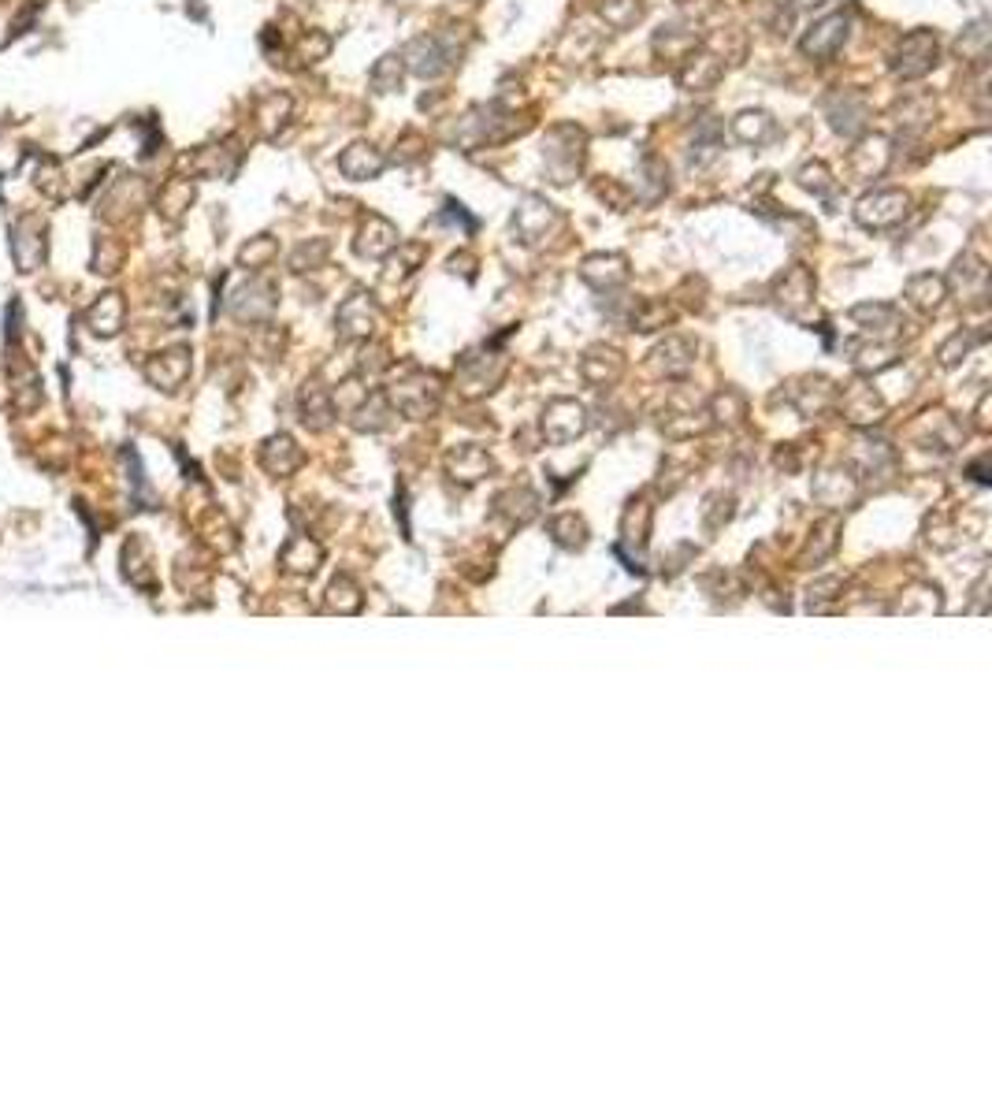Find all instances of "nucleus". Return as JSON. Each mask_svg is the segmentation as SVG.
<instances>
[{
  "mask_svg": "<svg viewBox=\"0 0 992 1115\" xmlns=\"http://www.w3.org/2000/svg\"><path fill=\"white\" fill-rule=\"evenodd\" d=\"M391 409H398L402 417L409 420H428L435 409H439V380L431 372H420V368H409L402 380L391 383Z\"/></svg>",
  "mask_w": 992,
  "mask_h": 1115,
  "instance_id": "obj_1",
  "label": "nucleus"
},
{
  "mask_svg": "<svg viewBox=\"0 0 992 1115\" xmlns=\"http://www.w3.org/2000/svg\"><path fill=\"white\" fill-rule=\"evenodd\" d=\"M539 432L543 439L554 446H565L580 439L588 432V409L573 402V398H554L547 409H543V420H539Z\"/></svg>",
  "mask_w": 992,
  "mask_h": 1115,
  "instance_id": "obj_2",
  "label": "nucleus"
},
{
  "mask_svg": "<svg viewBox=\"0 0 992 1115\" xmlns=\"http://www.w3.org/2000/svg\"><path fill=\"white\" fill-rule=\"evenodd\" d=\"M937 56H940L937 34L933 30H914L896 49V75L900 79H922V75H929L937 67Z\"/></svg>",
  "mask_w": 992,
  "mask_h": 1115,
  "instance_id": "obj_3",
  "label": "nucleus"
},
{
  "mask_svg": "<svg viewBox=\"0 0 992 1115\" xmlns=\"http://www.w3.org/2000/svg\"><path fill=\"white\" fill-rule=\"evenodd\" d=\"M907 205H911V197L903 194V190H874V194H866L859 201L855 220L862 227H870V231H888V227L903 223Z\"/></svg>",
  "mask_w": 992,
  "mask_h": 1115,
  "instance_id": "obj_4",
  "label": "nucleus"
},
{
  "mask_svg": "<svg viewBox=\"0 0 992 1115\" xmlns=\"http://www.w3.org/2000/svg\"><path fill=\"white\" fill-rule=\"evenodd\" d=\"M558 223H562L558 209L550 201H543V197H524L517 212H513V227H517L524 246H539L543 238L558 231Z\"/></svg>",
  "mask_w": 992,
  "mask_h": 1115,
  "instance_id": "obj_5",
  "label": "nucleus"
},
{
  "mask_svg": "<svg viewBox=\"0 0 992 1115\" xmlns=\"http://www.w3.org/2000/svg\"><path fill=\"white\" fill-rule=\"evenodd\" d=\"M376 320H379V309H376V302H372V294L357 290V294H350V298L339 305L335 328H339L342 339H368L372 328H376Z\"/></svg>",
  "mask_w": 992,
  "mask_h": 1115,
  "instance_id": "obj_6",
  "label": "nucleus"
},
{
  "mask_svg": "<svg viewBox=\"0 0 992 1115\" xmlns=\"http://www.w3.org/2000/svg\"><path fill=\"white\" fill-rule=\"evenodd\" d=\"M848 30H851V19L844 12L825 15V19H818V23L810 27L807 38H803V53L814 56V60H829V56H836L844 49Z\"/></svg>",
  "mask_w": 992,
  "mask_h": 1115,
  "instance_id": "obj_7",
  "label": "nucleus"
},
{
  "mask_svg": "<svg viewBox=\"0 0 992 1115\" xmlns=\"http://www.w3.org/2000/svg\"><path fill=\"white\" fill-rule=\"evenodd\" d=\"M495 469V461H491V454L483 450V446L476 443H465V446H454L450 454H446V473H450V480H457V484H480L483 476Z\"/></svg>",
  "mask_w": 992,
  "mask_h": 1115,
  "instance_id": "obj_8",
  "label": "nucleus"
},
{
  "mask_svg": "<svg viewBox=\"0 0 992 1115\" xmlns=\"http://www.w3.org/2000/svg\"><path fill=\"white\" fill-rule=\"evenodd\" d=\"M773 298H777V305H781L788 316H799V309H803V305L814 302V276H810L803 264H792V268H788V272L777 279V287H773Z\"/></svg>",
  "mask_w": 992,
  "mask_h": 1115,
  "instance_id": "obj_9",
  "label": "nucleus"
},
{
  "mask_svg": "<svg viewBox=\"0 0 992 1115\" xmlns=\"http://www.w3.org/2000/svg\"><path fill=\"white\" fill-rule=\"evenodd\" d=\"M840 413H844L851 424H877L881 413H885V402H881V394H877L866 380H855L848 391H844V398H840Z\"/></svg>",
  "mask_w": 992,
  "mask_h": 1115,
  "instance_id": "obj_10",
  "label": "nucleus"
},
{
  "mask_svg": "<svg viewBox=\"0 0 992 1115\" xmlns=\"http://www.w3.org/2000/svg\"><path fill=\"white\" fill-rule=\"evenodd\" d=\"M580 276H584V283H591L595 290H614L628 279V261L625 257H617V253H595V257L584 261Z\"/></svg>",
  "mask_w": 992,
  "mask_h": 1115,
  "instance_id": "obj_11",
  "label": "nucleus"
},
{
  "mask_svg": "<svg viewBox=\"0 0 992 1115\" xmlns=\"http://www.w3.org/2000/svg\"><path fill=\"white\" fill-rule=\"evenodd\" d=\"M383 153H379L376 145L368 142H353L346 153L339 157V171L346 175V179H353V183H365V179H376L379 171H383Z\"/></svg>",
  "mask_w": 992,
  "mask_h": 1115,
  "instance_id": "obj_12",
  "label": "nucleus"
},
{
  "mask_svg": "<svg viewBox=\"0 0 992 1115\" xmlns=\"http://www.w3.org/2000/svg\"><path fill=\"white\" fill-rule=\"evenodd\" d=\"M855 495H859L855 476L844 473V469H829V473H822L818 480H814V499L822 502V506H829V510H844V506H851Z\"/></svg>",
  "mask_w": 992,
  "mask_h": 1115,
  "instance_id": "obj_13",
  "label": "nucleus"
},
{
  "mask_svg": "<svg viewBox=\"0 0 992 1115\" xmlns=\"http://www.w3.org/2000/svg\"><path fill=\"white\" fill-rule=\"evenodd\" d=\"M394 246H398V227H394L391 220H383V216H368L365 227H361V235H357V253L379 261V257H387Z\"/></svg>",
  "mask_w": 992,
  "mask_h": 1115,
  "instance_id": "obj_14",
  "label": "nucleus"
},
{
  "mask_svg": "<svg viewBox=\"0 0 992 1115\" xmlns=\"http://www.w3.org/2000/svg\"><path fill=\"white\" fill-rule=\"evenodd\" d=\"M851 461H855L859 476H885L896 469V450H892L885 439H870V435H866V439H859Z\"/></svg>",
  "mask_w": 992,
  "mask_h": 1115,
  "instance_id": "obj_15",
  "label": "nucleus"
},
{
  "mask_svg": "<svg viewBox=\"0 0 992 1115\" xmlns=\"http://www.w3.org/2000/svg\"><path fill=\"white\" fill-rule=\"evenodd\" d=\"M402 60H409V67L417 71L420 79H439L446 67H450V56L439 49V38H417L405 49Z\"/></svg>",
  "mask_w": 992,
  "mask_h": 1115,
  "instance_id": "obj_16",
  "label": "nucleus"
},
{
  "mask_svg": "<svg viewBox=\"0 0 992 1115\" xmlns=\"http://www.w3.org/2000/svg\"><path fill=\"white\" fill-rule=\"evenodd\" d=\"M331 417H335V398H331V391L320 387V383H305V387H301V420H305V428L324 432L327 424H331Z\"/></svg>",
  "mask_w": 992,
  "mask_h": 1115,
  "instance_id": "obj_17",
  "label": "nucleus"
},
{
  "mask_svg": "<svg viewBox=\"0 0 992 1115\" xmlns=\"http://www.w3.org/2000/svg\"><path fill=\"white\" fill-rule=\"evenodd\" d=\"M261 461L272 476H290L301 465V450L294 446L290 435H272L261 450Z\"/></svg>",
  "mask_w": 992,
  "mask_h": 1115,
  "instance_id": "obj_18",
  "label": "nucleus"
},
{
  "mask_svg": "<svg viewBox=\"0 0 992 1115\" xmlns=\"http://www.w3.org/2000/svg\"><path fill=\"white\" fill-rule=\"evenodd\" d=\"M792 402H796L803 417H814V413H822L833 402V383L825 380V376H807V380H799L792 387Z\"/></svg>",
  "mask_w": 992,
  "mask_h": 1115,
  "instance_id": "obj_19",
  "label": "nucleus"
},
{
  "mask_svg": "<svg viewBox=\"0 0 992 1115\" xmlns=\"http://www.w3.org/2000/svg\"><path fill=\"white\" fill-rule=\"evenodd\" d=\"M279 562H283V569H290V573H316V565L324 562V547L309 536H294L287 547H283Z\"/></svg>",
  "mask_w": 992,
  "mask_h": 1115,
  "instance_id": "obj_20",
  "label": "nucleus"
},
{
  "mask_svg": "<svg viewBox=\"0 0 992 1115\" xmlns=\"http://www.w3.org/2000/svg\"><path fill=\"white\" fill-rule=\"evenodd\" d=\"M495 513L510 517L513 525H528L539 513V495L528 491V487H510V491H502L495 499Z\"/></svg>",
  "mask_w": 992,
  "mask_h": 1115,
  "instance_id": "obj_21",
  "label": "nucleus"
},
{
  "mask_svg": "<svg viewBox=\"0 0 992 1115\" xmlns=\"http://www.w3.org/2000/svg\"><path fill=\"white\" fill-rule=\"evenodd\" d=\"M721 79V64L714 56H684V67H680V82L688 90H710L714 82Z\"/></svg>",
  "mask_w": 992,
  "mask_h": 1115,
  "instance_id": "obj_22",
  "label": "nucleus"
},
{
  "mask_svg": "<svg viewBox=\"0 0 992 1115\" xmlns=\"http://www.w3.org/2000/svg\"><path fill=\"white\" fill-rule=\"evenodd\" d=\"M387 420H391V402H387V398H379V394H368L365 402L353 409L350 424L357 428V432H383V428H387Z\"/></svg>",
  "mask_w": 992,
  "mask_h": 1115,
  "instance_id": "obj_23",
  "label": "nucleus"
},
{
  "mask_svg": "<svg viewBox=\"0 0 992 1115\" xmlns=\"http://www.w3.org/2000/svg\"><path fill=\"white\" fill-rule=\"evenodd\" d=\"M944 290H948V283L940 276H933V272H922V276H914L911 283H907V298H911L918 309H937L940 302H944Z\"/></svg>",
  "mask_w": 992,
  "mask_h": 1115,
  "instance_id": "obj_24",
  "label": "nucleus"
},
{
  "mask_svg": "<svg viewBox=\"0 0 992 1115\" xmlns=\"http://www.w3.org/2000/svg\"><path fill=\"white\" fill-rule=\"evenodd\" d=\"M732 131H736V138H740V142L762 145L773 131H777V123H773L766 112H740V116L732 119Z\"/></svg>",
  "mask_w": 992,
  "mask_h": 1115,
  "instance_id": "obj_25",
  "label": "nucleus"
},
{
  "mask_svg": "<svg viewBox=\"0 0 992 1115\" xmlns=\"http://www.w3.org/2000/svg\"><path fill=\"white\" fill-rule=\"evenodd\" d=\"M955 287H963V294H970V287H974V302H981L985 287H989V268L966 253L955 261Z\"/></svg>",
  "mask_w": 992,
  "mask_h": 1115,
  "instance_id": "obj_26",
  "label": "nucleus"
},
{
  "mask_svg": "<svg viewBox=\"0 0 992 1115\" xmlns=\"http://www.w3.org/2000/svg\"><path fill=\"white\" fill-rule=\"evenodd\" d=\"M688 350H695L688 339H669V342H662V346L654 350V357H658L654 365L662 368L666 376H684V372L692 368V361H695V357H680V354H688Z\"/></svg>",
  "mask_w": 992,
  "mask_h": 1115,
  "instance_id": "obj_27",
  "label": "nucleus"
},
{
  "mask_svg": "<svg viewBox=\"0 0 992 1115\" xmlns=\"http://www.w3.org/2000/svg\"><path fill=\"white\" fill-rule=\"evenodd\" d=\"M361 606H365L361 588H357L350 577L331 580V588H327V610H331V614H357Z\"/></svg>",
  "mask_w": 992,
  "mask_h": 1115,
  "instance_id": "obj_28",
  "label": "nucleus"
},
{
  "mask_svg": "<svg viewBox=\"0 0 992 1115\" xmlns=\"http://www.w3.org/2000/svg\"><path fill=\"white\" fill-rule=\"evenodd\" d=\"M981 342H985V331H955L952 339L940 346V365L944 368L959 365V361H963L974 346H981Z\"/></svg>",
  "mask_w": 992,
  "mask_h": 1115,
  "instance_id": "obj_29",
  "label": "nucleus"
},
{
  "mask_svg": "<svg viewBox=\"0 0 992 1115\" xmlns=\"http://www.w3.org/2000/svg\"><path fill=\"white\" fill-rule=\"evenodd\" d=\"M550 536L558 539L562 547H584L588 543V525L576 513H562V517L550 521Z\"/></svg>",
  "mask_w": 992,
  "mask_h": 1115,
  "instance_id": "obj_30",
  "label": "nucleus"
},
{
  "mask_svg": "<svg viewBox=\"0 0 992 1115\" xmlns=\"http://www.w3.org/2000/svg\"><path fill=\"white\" fill-rule=\"evenodd\" d=\"M402 71H405V60L402 56H383L376 67H372V86H376L379 93H391L398 90V82H402Z\"/></svg>",
  "mask_w": 992,
  "mask_h": 1115,
  "instance_id": "obj_31",
  "label": "nucleus"
},
{
  "mask_svg": "<svg viewBox=\"0 0 992 1115\" xmlns=\"http://www.w3.org/2000/svg\"><path fill=\"white\" fill-rule=\"evenodd\" d=\"M799 186H803V190H814V194L825 197V201H829L836 190V183L829 179V168H825V164H803V168H799Z\"/></svg>",
  "mask_w": 992,
  "mask_h": 1115,
  "instance_id": "obj_32",
  "label": "nucleus"
},
{
  "mask_svg": "<svg viewBox=\"0 0 992 1115\" xmlns=\"http://www.w3.org/2000/svg\"><path fill=\"white\" fill-rule=\"evenodd\" d=\"M602 19L610 27H632L640 19V4L636 0H602Z\"/></svg>",
  "mask_w": 992,
  "mask_h": 1115,
  "instance_id": "obj_33",
  "label": "nucleus"
},
{
  "mask_svg": "<svg viewBox=\"0 0 992 1115\" xmlns=\"http://www.w3.org/2000/svg\"><path fill=\"white\" fill-rule=\"evenodd\" d=\"M985 45H989V30H985V23H974V27L959 38L955 49H959L963 60H985Z\"/></svg>",
  "mask_w": 992,
  "mask_h": 1115,
  "instance_id": "obj_34",
  "label": "nucleus"
},
{
  "mask_svg": "<svg viewBox=\"0 0 992 1115\" xmlns=\"http://www.w3.org/2000/svg\"><path fill=\"white\" fill-rule=\"evenodd\" d=\"M788 4H792L796 12H810V8H822L825 0H788Z\"/></svg>",
  "mask_w": 992,
  "mask_h": 1115,
  "instance_id": "obj_35",
  "label": "nucleus"
}]
</instances>
